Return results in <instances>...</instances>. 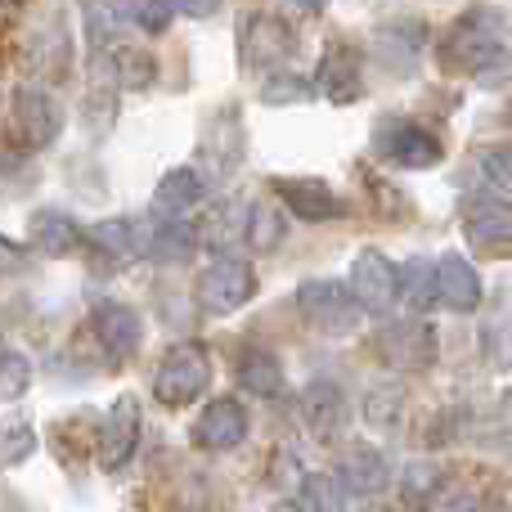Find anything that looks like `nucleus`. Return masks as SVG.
Listing matches in <instances>:
<instances>
[{"label": "nucleus", "instance_id": "9d476101", "mask_svg": "<svg viewBox=\"0 0 512 512\" xmlns=\"http://www.w3.org/2000/svg\"><path fill=\"white\" fill-rule=\"evenodd\" d=\"M248 427H252L248 405H243V400H234V396H221V400H212V405L198 414L194 445H198V450H212V454L239 450V445L248 441Z\"/></svg>", "mask_w": 512, "mask_h": 512}, {"label": "nucleus", "instance_id": "c756f323", "mask_svg": "<svg viewBox=\"0 0 512 512\" xmlns=\"http://www.w3.org/2000/svg\"><path fill=\"white\" fill-rule=\"evenodd\" d=\"M297 512H346V495L328 472H310L301 481V508Z\"/></svg>", "mask_w": 512, "mask_h": 512}, {"label": "nucleus", "instance_id": "423d86ee", "mask_svg": "<svg viewBox=\"0 0 512 512\" xmlns=\"http://www.w3.org/2000/svg\"><path fill=\"white\" fill-rule=\"evenodd\" d=\"M140 450V400L135 396H117V405L104 414L95 436V459L104 472H117L135 459Z\"/></svg>", "mask_w": 512, "mask_h": 512}, {"label": "nucleus", "instance_id": "2eb2a0df", "mask_svg": "<svg viewBox=\"0 0 512 512\" xmlns=\"http://www.w3.org/2000/svg\"><path fill=\"white\" fill-rule=\"evenodd\" d=\"M90 328H95L99 346H104L108 355H135L144 342V319L135 315L131 306H122V301H99L95 310H90Z\"/></svg>", "mask_w": 512, "mask_h": 512}, {"label": "nucleus", "instance_id": "f8f14e48", "mask_svg": "<svg viewBox=\"0 0 512 512\" xmlns=\"http://www.w3.org/2000/svg\"><path fill=\"white\" fill-rule=\"evenodd\" d=\"M239 45H243V63H248V68H279V63L297 50V36H292V27L283 23V18L252 14L248 23H243Z\"/></svg>", "mask_w": 512, "mask_h": 512}, {"label": "nucleus", "instance_id": "2f4dec72", "mask_svg": "<svg viewBox=\"0 0 512 512\" xmlns=\"http://www.w3.org/2000/svg\"><path fill=\"white\" fill-rule=\"evenodd\" d=\"M113 9L144 32H167L171 23V0H113Z\"/></svg>", "mask_w": 512, "mask_h": 512}, {"label": "nucleus", "instance_id": "9b49d317", "mask_svg": "<svg viewBox=\"0 0 512 512\" xmlns=\"http://www.w3.org/2000/svg\"><path fill=\"white\" fill-rule=\"evenodd\" d=\"M274 194H279V203L288 207L292 216H301V221H310V225H319V221H337V216H346L342 194H333V189H328L324 180H310V176H279V180H274Z\"/></svg>", "mask_w": 512, "mask_h": 512}, {"label": "nucleus", "instance_id": "dca6fc26", "mask_svg": "<svg viewBox=\"0 0 512 512\" xmlns=\"http://www.w3.org/2000/svg\"><path fill=\"white\" fill-rule=\"evenodd\" d=\"M301 414H306V427H310V436L315 441H337L342 436V427H346V396H342V387L337 382H328V378H315L306 387V396H301Z\"/></svg>", "mask_w": 512, "mask_h": 512}, {"label": "nucleus", "instance_id": "58836bf2", "mask_svg": "<svg viewBox=\"0 0 512 512\" xmlns=\"http://www.w3.org/2000/svg\"><path fill=\"white\" fill-rule=\"evenodd\" d=\"M18 9H23V0H0V27H9L18 18Z\"/></svg>", "mask_w": 512, "mask_h": 512}, {"label": "nucleus", "instance_id": "0eeeda50", "mask_svg": "<svg viewBox=\"0 0 512 512\" xmlns=\"http://www.w3.org/2000/svg\"><path fill=\"white\" fill-rule=\"evenodd\" d=\"M63 131V108L50 90L41 86H18L14 95V135L27 144V149H45L54 144Z\"/></svg>", "mask_w": 512, "mask_h": 512}, {"label": "nucleus", "instance_id": "cd10ccee", "mask_svg": "<svg viewBox=\"0 0 512 512\" xmlns=\"http://www.w3.org/2000/svg\"><path fill=\"white\" fill-rule=\"evenodd\" d=\"M288 234V221L274 203H252L248 207V221H243V239L252 243V252H274Z\"/></svg>", "mask_w": 512, "mask_h": 512}, {"label": "nucleus", "instance_id": "aec40b11", "mask_svg": "<svg viewBox=\"0 0 512 512\" xmlns=\"http://www.w3.org/2000/svg\"><path fill=\"white\" fill-rule=\"evenodd\" d=\"M203 198H207L203 176H198V171H189V167H176V171H167V176L158 180V194H153V212H158L162 221H180V216L194 212Z\"/></svg>", "mask_w": 512, "mask_h": 512}, {"label": "nucleus", "instance_id": "4468645a", "mask_svg": "<svg viewBox=\"0 0 512 512\" xmlns=\"http://www.w3.org/2000/svg\"><path fill=\"white\" fill-rule=\"evenodd\" d=\"M481 297H486V288H481V274L472 270V261L459 252H445L436 261V301L450 306L454 315H472Z\"/></svg>", "mask_w": 512, "mask_h": 512}, {"label": "nucleus", "instance_id": "6e6552de", "mask_svg": "<svg viewBox=\"0 0 512 512\" xmlns=\"http://www.w3.org/2000/svg\"><path fill=\"white\" fill-rule=\"evenodd\" d=\"M463 234L490 261H512V203L504 198H477L463 216Z\"/></svg>", "mask_w": 512, "mask_h": 512}, {"label": "nucleus", "instance_id": "5701e85b", "mask_svg": "<svg viewBox=\"0 0 512 512\" xmlns=\"http://www.w3.org/2000/svg\"><path fill=\"white\" fill-rule=\"evenodd\" d=\"M194 252H198V230L185 221H162L158 230H149V239H144V256L167 261V265L189 261Z\"/></svg>", "mask_w": 512, "mask_h": 512}, {"label": "nucleus", "instance_id": "f704fd0d", "mask_svg": "<svg viewBox=\"0 0 512 512\" xmlns=\"http://www.w3.org/2000/svg\"><path fill=\"white\" fill-rule=\"evenodd\" d=\"M315 95V86H310L306 77H270L261 90L265 104H301V99Z\"/></svg>", "mask_w": 512, "mask_h": 512}, {"label": "nucleus", "instance_id": "ddd939ff", "mask_svg": "<svg viewBox=\"0 0 512 512\" xmlns=\"http://www.w3.org/2000/svg\"><path fill=\"white\" fill-rule=\"evenodd\" d=\"M490 45H504V18H499V9L477 5V9H468V14L454 23L445 50H450L454 68H468V63L477 59L481 50H490Z\"/></svg>", "mask_w": 512, "mask_h": 512}, {"label": "nucleus", "instance_id": "a878e982", "mask_svg": "<svg viewBox=\"0 0 512 512\" xmlns=\"http://www.w3.org/2000/svg\"><path fill=\"white\" fill-rule=\"evenodd\" d=\"M472 436H477L481 450H490V454H512V391H504V396H499L495 405H490L486 414L477 418Z\"/></svg>", "mask_w": 512, "mask_h": 512}, {"label": "nucleus", "instance_id": "a211bd4d", "mask_svg": "<svg viewBox=\"0 0 512 512\" xmlns=\"http://www.w3.org/2000/svg\"><path fill=\"white\" fill-rule=\"evenodd\" d=\"M310 86L324 90L328 104H355V99L364 95V72H360V54L346 50V45H333V50L324 54V63H319L315 81Z\"/></svg>", "mask_w": 512, "mask_h": 512}, {"label": "nucleus", "instance_id": "a19ab883", "mask_svg": "<svg viewBox=\"0 0 512 512\" xmlns=\"http://www.w3.org/2000/svg\"><path fill=\"white\" fill-rule=\"evenodd\" d=\"M270 512H297V508H292V504H279V508H270Z\"/></svg>", "mask_w": 512, "mask_h": 512}, {"label": "nucleus", "instance_id": "f3484780", "mask_svg": "<svg viewBox=\"0 0 512 512\" xmlns=\"http://www.w3.org/2000/svg\"><path fill=\"white\" fill-rule=\"evenodd\" d=\"M333 481L342 486V495H378V490L387 486V459H382V450H373V445L351 441L342 450V459H337Z\"/></svg>", "mask_w": 512, "mask_h": 512}, {"label": "nucleus", "instance_id": "ea45409f", "mask_svg": "<svg viewBox=\"0 0 512 512\" xmlns=\"http://www.w3.org/2000/svg\"><path fill=\"white\" fill-rule=\"evenodd\" d=\"M297 5H301V9H315V14H319V9H324L328 0H297Z\"/></svg>", "mask_w": 512, "mask_h": 512}, {"label": "nucleus", "instance_id": "7c9ffc66", "mask_svg": "<svg viewBox=\"0 0 512 512\" xmlns=\"http://www.w3.org/2000/svg\"><path fill=\"white\" fill-rule=\"evenodd\" d=\"M441 481H445V472L436 468L432 459L409 463V468H405V504L409 508H427V504H432V495L441 490Z\"/></svg>", "mask_w": 512, "mask_h": 512}, {"label": "nucleus", "instance_id": "393cba45", "mask_svg": "<svg viewBox=\"0 0 512 512\" xmlns=\"http://www.w3.org/2000/svg\"><path fill=\"white\" fill-rule=\"evenodd\" d=\"M144 239L149 234L140 230L135 221H99L95 230H90V243H95L104 256H113V261H135V256H144Z\"/></svg>", "mask_w": 512, "mask_h": 512}, {"label": "nucleus", "instance_id": "bb28decb", "mask_svg": "<svg viewBox=\"0 0 512 512\" xmlns=\"http://www.w3.org/2000/svg\"><path fill=\"white\" fill-rule=\"evenodd\" d=\"M108 63H113L117 86H126V90H149L158 81V63L140 45H113V59Z\"/></svg>", "mask_w": 512, "mask_h": 512}, {"label": "nucleus", "instance_id": "20e7f679", "mask_svg": "<svg viewBox=\"0 0 512 512\" xmlns=\"http://www.w3.org/2000/svg\"><path fill=\"white\" fill-rule=\"evenodd\" d=\"M256 297V270L239 256H216L198 279V306L207 315H234Z\"/></svg>", "mask_w": 512, "mask_h": 512}, {"label": "nucleus", "instance_id": "f03ea898", "mask_svg": "<svg viewBox=\"0 0 512 512\" xmlns=\"http://www.w3.org/2000/svg\"><path fill=\"white\" fill-rule=\"evenodd\" d=\"M297 306H301V315H306V324L319 328V333H328V337L355 333L364 319V310L355 306L351 288L337 279H306L297 288Z\"/></svg>", "mask_w": 512, "mask_h": 512}, {"label": "nucleus", "instance_id": "4be33fe9", "mask_svg": "<svg viewBox=\"0 0 512 512\" xmlns=\"http://www.w3.org/2000/svg\"><path fill=\"white\" fill-rule=\"evenodd\" d=\"M396 292L414 315H427L436 306V261L409 256L405 265H396Z\"/></svg>", "mask_w": 512, "mask_h": 512}, {"label": "nucleus", "instance_id": "c85d7f7f", "mask_svg": "<svg viewBox=\"0 0 512 512\" xmlns=\"http://www.w3.org/2000/svg\"><path fill=\"white\" fill-rule=\"evenodd\" d=\"M468 72L481 90H504L512 81V50L508 45H490V50H481L477 59L468 63Z\"/></svg>", "mask_w": 512, "mask_h": 512}, {"label": "nucleus", "instance_id": "412c9836", "mask_svg": "<svg viewBox=\"0 0 512 512\" xmlns=\"http://www.w3.org/2000/svg\"><path fill=\"white\" fill-rule=\"evenodd\" d=\"M27 234H32V248L45 256H72L81 248V225L68 212H36Z\"/></svg>", "mask_w": 512, "mask_h": 512}, {"label": "nucleus", "instance_id": "1a4fd4ad", "mask_svg": "<svg viewBox=\"0 0 512 512\" xmlns=\"http://www.w3.org/2000/svg\"><path fill=\"white\" fill-rule=\"evenodd\" d=\"M351 297L364 315H387L400 301L396 292V265L387 261L378 248H364L351 265Z\"/></svg>", "mask_w": 512, "mask_h": 512}, {"label": "nucleus", "instance_id": "6ab92c4d", "mask_svg": "<svg viewBox=\"0 0 512 512\" xmlns=\"http://www.w3.org/2000/svg\"><path fill=\"white\" fill-rule=\"evenodd\" d=\"M481 355L499 373H512V279H504L490 297V315L481 324Z\"/></svg>", "mask_w": 512, "mask_h": 512}, {"label": "nucleus", "instance_id": "473e14b6", "mask_svg": "<svg viewBox=\"0 0 512 512\" xmlns=\"http://www.w3.org/2000/svg\"><path fill=\"white\" fill-rule=\"evenodd\" d=\"M400 409H405V391L400 387H378V391H369V400H364V418H369L373 427H396Z\"/></svg>", "mask_w": 512, "mask_h": 512}, {"label": "nucleus", "instance_id": "e433bc0d", "mask_svg": "<svg viewBox=\"0 0 512 512\" xmlns=\"http://www.w3.org/2000/svg\"><path fill=\"white\" fill-rule=\"evenodd\" d=\"M481 162H486V176L495 180V185L512 189V149H490Z\"/></svg>", "mask_w": 512, "mask_h": 512}, {"label": "nucleus", "instance_id": "72a5a7b5", "mask_svg": "<svg viewBox=\"0 0 512 512\" xmlns=\"http://www.w3.org/2000/svg\"><path fill=\"white\" fill-rule=\"evenodd\" d=\"M32 387V364L18 351H0V400H18Z\"/></svg>", "mask_w": 512, "mask_h": 512}, {"label": "nucleus", "instance_id": "39448f33", "mask_svg": "<svg viewBox=\"0 0 512 512\" xmlns=\"http://www.w3.org/2000/svg\"><path fill=\"white\" fill-rule=\"evenodd\" d=\"M378 153L400 171H432L445 158L441 140L427 126L405 122V117H391V122L378 126Z\"/></svg>", "mask_w": 512, "mask_h": 512}, {"label": "nucleus", "instance_id": "c9c22d12", "mask_svg": "<svg viewBox=\"0 0 512 512\" xmlns=\"http://www.w3.org/2000/svg\"><path fill=\"white\" fill-rule=\"evenodd\" d=\"M32 445H36V436L27 423L0 427V463H23L27 454H32Z\"/></svg>", "mask_w": 512, "mask_h": 512}, {"label": "nucleus", "instance_id": "4c0bfd02", "mask_svg": "<svg viewBox=\"0 0 512 512\" xmlns=\"http://www.w3.org/2000/svg\"><path fill=\"white\" fill-rule=\"evenodd\" d=\"M176 9L189 18H212L216 9H221V0H176Z\"/></svg>", "mask_w": 512, "mask_h": 512}, {"label": "nucleus", "instance_id": "f257e3e1", "mask_svg": "<svg viewBox=\"0 0 512 512\" xmlns=\"http://www.w3.org/2000/svg\"><path fill=\"white\" fill-rule=\"evenodd\" d=\"M207 382H212V360H207V351L194 342H180L162 355L158 373H153V396L167 409H185L203 396Z\"/></svg>", "mask_w": 512, "mask_h": 512}, {"label": "nucleus", "instance_id": "b1692460", "mask_svg": "<svg viewBox=\"0 0 512 512\" xmlns=\"http://www.w3.org/2000/svg\"><path fill=\"white\" fill-rule=\"evenodd\" d=\"M234 373H239V387H248L252 396H279L283 391V364L270 351H261V346L243 351Z\"/></svg>", "mask_w": 512, "mask_h": 512}, {"label": "nucleus", "instance_id": "7ed1b4c3", "mask_svg": "<svg viewBox=\"0 0 512 512\" xmlns=\"http://www.w3.org/2000/svg\"><path fill=\"white\" fill-rule=\"evenodd\" d=\"M373 355L396 373H423L436 364V328L427 319H400V324H382L373 337Z\"/></svg>", "mask_w": 512, "mask_h": 512}]
</instances>
